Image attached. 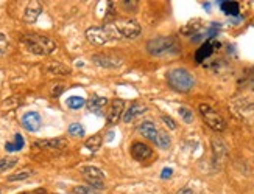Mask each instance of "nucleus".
Wrapping results in <instances>:
<instances>
[{
  "label": "nucleus",
  "instance_id": "nucleus-23",
  "mask_svg": "<svg viewBox=\"0 0 254 194\" xmlns=\"http://www.w3.org/2000/svg\"><path fill=\"white\" fill-rule=\"evenodd\" d=\"M49 72L55 73V75H61V76H66V75H70V69H67L64 64L61 62H53L49 66Z\"/></svg>",
  "mask_w": 254,
  "mask_h": 194
},
{
  "label": "nucleus",
  "instance_id": "nucleus-5",
  "mask_svg": "<svg viewBox=\"0 0 254 194\" xmlns=\"http://www.w3.org/2000/svg\"><path fill=\"white\" fill-rule=\"evenodd\" d=\"M139 132L142 137H145L147 140L153 142L155 145H158L159 147H162V149H166V147L170 146V137L167 132L164 131H159V129L156 127V124L153 121H143L139 124Z\"/></svg>",
  "mask_w": 254,
  "mask_h": 194
},
{
  "label": "nucleus",
  "instance_id": "nucleus-28",
  "mask_svg": "<svg viewBox=\"0 0 254 194\" xmlns=\"http://www.w3.org/2000/svg\"><path fill=\"white\" fill-rule=\"evenodd\" d=\"M74 193L75 194H100V190H95L92 187H75Z\"/></svg>",
  "mask_w": 254,
  "mask_h": 194
},
{
  "label": "nucleus",
  "instance_id": "nucleus-24",
  "mask_svg": "<svg viewBox=\"0 0 254 194\" xmlns=\"http://www.w3.org/2000/svg\"><path fill=\"white\" fill-rule=\"evenodd\" d=\"M17 162H19L17 157H3V159H0V172L13 168V166L17 165Z\"/></svg>",
  "mask_w": 254,
  "mask_h": 194
},
{
  "label": "nucleus",
  "instance_id": "nucleus-4",
  "mask_svg": "<svg viewBox=\"0 0 254 194\" xmlns=\"http://www.w3.org/2000/svg\"><path fill=\"white\" fill-rule=\"evenodd\" d=\"M167 82L175 92L179 94H187L195 86L194 75L186 69H171L167 73Z\"/></svg>",
  "mask_w": 254,
  "mask_h": 194
},
{
  "label": "nucleus",
  "instance_id": "nucleus-25",
  "mask_svg": "<svg viewBox=\"0 0 254 194\" xmlns=\"http://www.w3.org/2000/svg\"><path fill=\"white\" fill-rule=\"evenodd\" d=\"M214 151H215L217 160H222V157H226V146L219 140V138H215L214 140Z\"/></svg>",
  "mask_w": 254,
  "mask_h": 194
},
{
  "label": "nucleus",
  "instance_id": "nucleus-2",
  "mask_svg": "<svg viewBox=\"0 0 254 194\" xmlns=\"http://www.w3.org/2000/svg\"><path fill=\"white\" fill-rule=\"evenodd\" d=\"M22 44L25 45V48L33 54H38V56H45V54H50L56 50V42L47 38V36H42L38 33H28L22 36Z\"/></svg>",
  "mask_w": 254,
  "mask_h": 194
},
{
  "label": "nucleus",
  "instance_id": "nucleus-17",
  "mask_svg": "<svg viewBox=\"0 0 254 194\" xmlns=\"http://www.w3.org/2000/svg\"><path fill=\"white\" fill-rule=\"evenodd\" d=\"M34 146L44 147V149H59V147H64L66 142L62 138H50V140H39L36 142Z\"/></svg>",
  "mask_w": 254,
  "mask_h": 194
},
{
  "label": "nucleus",
  "instance_id": "nucleus-20",
  "mask_svg": "<svg viewBox=\"0 0 254 194\" xmlns=\"http://www.w3.org/2000/svg\"><path fill=\"white\" fill-rule=\"evenodd\" d=\"M102 135L100 134H97V135H92V137H89L87 140L85 142V146L87 147V149L90 151V152H95V151H98L100 149V146H102Z\"/></svg>",
  "mask_w": 254,
  "mask_h": 194
},
{
  "label": "nucleus",
  "instance_id": "nucleus-9",
  "mask_svg": "<svg viewBox=\"0 0 254 194\" xmlns=\"http://www.w3.org/2000/svg\"><path fill=\"white\" fill-rule=\"evenodd\" d=\"M92 62H95L98 67L103 69H119L122 67L123 59L115 56V54H94L92 56Z\"/></svg>",
  "mask_w": 254,
  "mask_h": 194
},
{
  "label": "nucleus",
  "instance_id": "nucleus-19",
  "mask_svg": "<svg viewBox=\"0 0 254 194\" xmlns=\"http://www.w3.org/2000/svg\"><path fill=\"white\" fill-rule=\"evenodd\" d=\"M220 8L226 16H237L240 10L237 2H220Z\"/></svg>",
  "mask_w": 254,
  "mask_h": 194
},
{
  "label": "nucleus",
  "instance_id": "nucleus-7",
  "mask_svg": "<svg viewBox=\"0 0 254 194\" xmlns=\"http://www.w3.org/2000/svg\"><path fill=\"white\" fill-rule=\"evenodd\" d=\"M80 172L83 174V177L87 180L89 187H92L95 190H103L105 174L102 170L95 168V166H83V168L80 170Z\"/></svg>",
  "mask_w": 254,
  "mask_h": 194
},
{
  "label": "nucleus",
  "instance_id": "nucleus-6",
  "mask_svg": "<svg viewBox=\"0 0 254 194\" xmlns=\"http://www.w3.org/2000/svg\"><path fill=\"white\" fill-rule=\"evenodd\" d=\"M199 114H201L204 123L211 129H214V131L222 132L226 129V121L223 120V117L217 110H214L209 104H199Z\"/></svg>",
  "mask_w": 254,
  "mask_h": 194
},
{
  "label": "nucleus",
  "instance_id": "nucleus-27",
  "mask_svg": "<svg viewBox=\"0 0 254 194\" xmlns=\"http://www.w3.org/2000/svg\"><path fill=\"white\" fill-rule=\"evenodd\" d=\"M178 112H179V115H181V118H183L184 123H192L194 121V112L189 107H186V106L179 107Z\"/></svg>",
  "mask_w": 254,
  "mask_h": 194
},
{
  "label": "nucleus",
  "instance_id": "nucleus-1",
  "mask_svg": "<svg viewBox=\"0 0 254 194\" xmlns=\"http://www.w3.org/2000/svg\"><path fill=\"white\" fill-rule=\"evenodd\" d=\"M111 41L134 39L141 34V25L134 19H114L105 25Z\"/></svg>",
  "mask_w": 254,
  "mask_h": 194
},
{
  "label": "nucleus",
  "instance_id": "nucleus-32",
  "mask_svg": "<svg viewBox=\"0 0 254 194\" xmlns=\"http://www.w3.org/2000/svg\"><path fill=\"white\" fill-rule=\"evenodd\" d=\"M138 3L139 2H131V0H123L122 2V6L125 8V10H128L130 13L136 11V8H138Z\"/></svg>",
  "mask_w": 254,
  "mask_h": 194
},
{
  "label": "nucleus",
  "instance_id": "nucleus-15",
  "mask_svg": "<svg viewBox=\"0 0 254 194\" xmlns=\"http://www.w3.org/2000/svg\"><path fill=\"white\" fill-rule=\"evenodd\" d=\"M143 112H147V106L141 104V103H133V106L126 110L123 115V121L125 123H131L134 118H138L139 115H142Z\"/></svg>",
  "mask_w": 254,
  "mask_h": 194
},
{
  "label": "nucleus",
  "instance_id": "nucleus-30",
  "mask_svg": "<svg viewBox=\"0 0 254 194\" xmlns=\"http://www.w3.org/2000/svg\"><path fill=\"white\" fill-rule=\"evenodd\" d=\"M6 48H8V39L3 33H0V56H3Z\"/></svg>",
  "mask_w": 254,
  "mask_h": 194
},
{
  "label": "nucleus",
  "instance_id": "nucleus-35",
  "mask_svg": "<svg viewBox=\"0 0 254 194\" xmlns=\"http://www.w3.org/2000/svg\"><path fill=\"white\" fill-rule=\"evenodd\" d=\"M178 194H194V191L190 190V188H183V190H179Z\"/></svg>",
  "mask_w": 254,
  "mask_h": 194
},
{
  "label": "nucleus",
  "instance_id": "nucleus-34",
  "mask_svg": "<svg viewBox=\"0 0 254 194\" xmlns=\"http://www.w3.org/2000/svg\"><path fill=\"white\" fill-rule=\"evenodd\" d=\"M171 174H173V171H171L170 168H164V170H162V172H161V177L162 179H170Z\"/></svg>",
  "mask_w": 254,
  "mask_h": 194
},
{
  "label": "nucleus",
  "instance_id": "nucleus-11",
  "mask_svg": "<svg viewBox=\"0 0 254 194\" xmlns=\"http://www.w3.org/2000/svg\"><path fill=\"white\" fill-rule=\"evenodd\" d=\"M42 13V3L38 0H33V2H27L25 11H24V21L27 24H33L38 21V17Z\"/></svg>",
  "mask_w": 254,
  "mask_h": 194
},
{
  "label": "nucleus",
  "instance_id": "nucleus-13",
  "mask_svg": "<svg viewBox=\"0 0 254 194\" xmlns=\"http://www.w3.org/2000/svg\"><path fill=\"white\" fill-rule=\"evenodd\" d=\"M123 109H125V103L122 99H114L111 106H110V110H108L106 114V120L110 124H115L119 123V120L123 114Z\"/></svg>",
  "mask_w": 254,
  "mask_h": 194
},
{
  "label": "nucleus",
  "instance_id": "nucleus-8",
  "mask_svg": "<svg viewBox=\"0 0 254 194\" xmlns=\"http://www.w3.org/2000/svg\"><path fill=\"white\" fill-rule=\"evenodd\" d=\"M86 39L92 45H105L108 42H111V38L105 30V26H90V28H87Z\"/></svg>",
  "mask_w": 254,
  "mask_h": 194
},
{
  "label": "nucleus",
  "instance_id": "nucleus-18",
  "mask_svg": "<svg viewBox=\"0 0 254 194\" xmlns=\"http://www.w3.org/2000/svg\"><path fill=\"white\" fill-rule=\"evenodd\" d=\"M24 146H25L24 137H22L21 134H16V135H14V142H8V143H5V149H6L8 152H17V151H21Z\"/></svg>",
  "mask_w": 254,
  "mask_h": 194
},
{
  "label": "nucleus",
  "instance_id": "nucleus-14",
  "mask_svg": "<svg viewBox=\"0 0 254 194\" xmlns=\"http://www.w3.org/2000/svg\"><path fill=\"white\" fill-rule=\"evenodd\" d=\"M219 47V44H217L215 41H206L201 47H199L198 50H197V53H195V61L197 62H203V61H206L207 58H211L212 56V53H214V50Z\"/></svg>",
  "mask_w": 254,
  "mask_h": 194
},
{
  "label": "nucleus",
  "instance_id": "nucleus-26",
  "mask_svg": "<svg viewBox=\"0 0 254 194\" xmlns=\"http://www.w3.org/2000/svg\"><path fill=\"white\" fill-rule=\"evenodd\" d=\"M69 134L72 137H85L86 131H85V126L80 124V123H72L69 126Z\"/></svg>",
  "mask_w": 254,
  "mask_h": 194
},
{
  "label": "nucleus",
  "instance_id": "nucleus-10",
  "mask_svg": "<svg viewBox=\"0 0 254 194\" xmlns=\"http://www.w3.org/2000/svg\"><path fill=\"white\" fill-rule=\"evenodd\" d=\"M131 155L138 162H148L153 159V149L145 143H133L131 145Z\"/></svg>",
  "mask_w": 254,
  "mask_h": 194
},
{
  "label": "nucleus",
  "instance_id": "nucleus-29",
  "mask_svg": "<svg viewBox=\"0 0 254 194\" xmlns=\"http://www.w3.org/2000/svg\"><path fill=\"white\" fill-rule=\"evenodd\" d=\"M30 175H31V172H28V171H22V172H17V174L10 175V177H8V180H10V182H19V180L28 179Z\"/></svg>",
  "mask_w": 254,
  "mask_h": 194
},
{
  "label": "nucleus",
  "instance_id": "nucleus-21",
  "mask_svg": "<svg viewBox=\"0 0 254 194\" xmlns=\"http://www.w3.org/2000/svg\"><path fill=\"white\" fill-rule=\"evenodd\" d=\"M66 104H67V107L69 109H72V110H78V109H81V107H85L86 104H87V101L83 98V97H69L67 98V101H66Z\"/></svg>",
  "mask_w": 254,
  "mask_h": 194
},
{
  "label": "nucleus",
  "instance_id": "nucleus-16",
  "mask_svg": "<svg viewBox=\"0 0 254 194\" xmlns=\"http://www.w3.org/2000/svg\"><path fill=\"white\" fill-rule=\"evenodd\" d=\"M108 103V99L105 97H98V95H94L90 97V99L87 101V109L90 110V112H95V114H100L102 112V107H105Z\"/></svg>",
  "mask_w": 254,
  "mask_h": 194
},
{
  "label": "nucleus",
  "instance_id": "nucleus-12",
  "mask_svg": "<svg viewBox=\"0 0 254 194\" xmlns=\"http://www.w3.org/2000/svg\"><path fill=\"white\" fill-rule=\"evenodd\" d=\"M21 121H22V126L28 132H38L42 124V118L38 112H27V114H24Z\"/></svg>",
  "mask_w": 254,
  "mask_h": 194
},
{
  "label": "nucleus",
  "instance_id": "nucleus-33",
  "mask_svg": "<svg viewBox=\"0 0 254 194\" xmlns=\"http://www.w3.org/2000/svg\"><path fill=\"white\" fill-rule=\"evenodd\" d=\"M62 92H64V86H56V87H53L52 90V97H59Z\"/></svg>",
  "mask_w": 254,
  "mask_h": 194
},
{
  "label": "nucleus",
  "instance_id": "nucleus-22",
  "mask_svg": "<svg viewBox=\"0 0 254 194\" xmlns=\"http://www.w3.org/2000/svg\"><path fill=\"white\" fill-rule=\"evenodd\" d=\"M239 84L243 86V87H247V89L254 90V69H250V70L245 72V75L242 76Z\"/></svg>",
  "mask_w": 254,
  "mask_h": 194
},
{
  "label": "nucleus",
  "instance_id": "nucleus-31",
  "mask_svg": "<svg viewBox=\"0 0 254 194\" xmlns=\"http://www.w3.org/2000/svg\"><path fill=\"white\" fill-rule=\"evenodd\" d=\"M161 120L167 124V127H170V129H171V131H175V129L178 127V124H176L175 120H173V118H169L167 115H162V117H161Z\"/></svg>",
  "mask_w": 254,
  "mask_h": 194
},
{
  "label": "nucleus",
  "instance_id": "nucleus-3",
  "mask_svg": "<svg viewBox=\"0 0 254 194\" xmlns=\"http://www.w3.org/2000/svg\"><path fill=\"white\" fill-rule=\"evenodd\" d=\"M147 51L151 56H173L181 51V45L175 38H167V36H161L148 41Z\"/></svg>",
  "mask_w": 254,
  "mask_h": 194
}]
</instances>
